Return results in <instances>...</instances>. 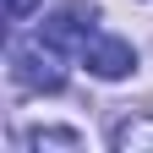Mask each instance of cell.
Segmentation results:
<instances>
[{
  "label": "cell",
  "instance_id": "obj_6",
  "mask_svg": "<svg viewBox=\"0 0 153 153\" xmlns=\"http://www.w3.org/2000/svg\"><path fill=\"white\" fill-rule=\"evenodd\" d=\"M33 6H38V0H6V16H11V22H27Z\"/></svg>",
  "mask_w": 153,
  "mask_h": 153
},
{
  "label": "cell",
  "instance_id": "obj_2",
  "mask_svg": "<svg viewBox=\"0 0 153 153\" xmlns=\"http://www.w3.org/2000/svg\"><path fill=\"white\" fill-rule=\"evenodd\" d=\"M93 16H99L93 0H66V6H55V11L44 16V38H49V44H60V49H88Z\"/></svg>",
  "mask_w": 153,
  "mask_h": 153
},
{
  "label": "cell",
  "instance_id": "obj_3",
  "mask_svg": "<svg viewBox=\"0 0 153 153\" xmlns=\"http://www.w3.org/2000/svg\"><path fill=\"white\" fill-rule=\"evenodd\" d=\"M82 60H88V71H93V76H104V82H120V76H131V71H137V49H131L126 38L104 33V38H88Z\"/></svg>",
  "mask_w": 153,
  "mask_h": 153
},
{
  "label": "cell",
  "instance_id": "obj_4",
  "mask_svg": "<svg viewBox=\"0 0 153 153\" xmlns=\"http://www.w3.org/2000/svg\"><path fill=\"white\" fill-rule=\"evenodd\" d=\"M109 148L115 153H137V148H153V120H120V126H115L109 131Z\"/></svg>",
  "mask_w": 153,
  "mask_h": 153
},
{
  "label": "cell",
  "instance_id": "obj_1",
  "mask_svg": "<svg viewBox=\"0 0 153 153\" xmlns=\"http://www.w3.org/2000/svg\"><path fill=\"white\" fill-rule=\"evenodd\" d=\"M11 82L27 93H60L66 88V49L38 38H16L11 44Z\"/></svg>",
  "mask_w": 153,
  "mask_h": 153
},
{
  "label": "cell",
  "instance_id": "obj_5",
  "mask_svg": "<svg viewBox=\"0 0 153 153\" xmlns=\"http://www.w3.org/2000/svg\"><path fill=\"white\" fill-rule=\"evenodd\" d=\"M27 148H82V137L60 131V126H44V131H27Z\"/></svg>",
  "mask_w": 153,
  "mask_h": 153
}]
</instances>
